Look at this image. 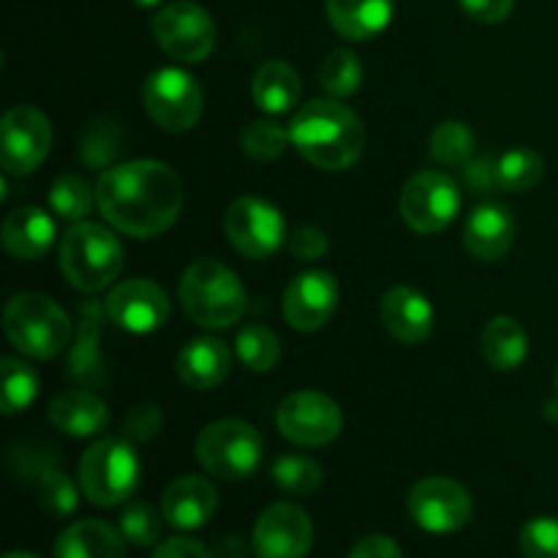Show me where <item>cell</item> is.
Listing matches in <instances>:
<instances>
[{
	"label": "cell",
	"mask_w": 558,
	"mask_h": 558,
	"mask_svg": "<svg viewBox=\"0 0 558 558\" xmlns=\"http://www.w3.org/2000/svg\"><path fill=\"white\" fill-rule=\"evenodd\" d=\"M183 180L172 167L150 158L104 169L96 183V207L104 221L136 240L167 232L183 213Z\"/></svg>",
	"instance_id": "obj_1"
},
{
	"label": "cell",
	"mask_w": 558,
	"mask_h": 558,
	"mask_svg": "<svg viewBox=\"0 0 558 558\" xmlns=\"http://www.w3.org/2000/svg\"><path fill=\"white\" fill-rule=\"evenodd\" d=\"M289 140L300 156L325 172L354 167L365 150L363 120L338 98H314L303 104L289 123Z\"/></svg>",
	"instance_id": "obj_2"
},
{
	"label": "cell",
	"mask_w": 558,
	"mask_h": 558,
	"mask_svg": "<svg viewBox=\"0 0 558 558\" xmlns=\"http://www.w3.org/2000/svg\"><path fill=\"white\" fill-rule=\"evenodd\" d=\"M180 305L194 325L229 330L245 314V289L223 262L196 259L180 278Z\"/></svg>",
	"instance_id": "obj_3"
},
{
	"label": "cell",
	"mask_w": 558,
	"mask_h": 558,
	"mask_svg": "<svg viewBox=\"0 0 558 558\" xmlns=\"http://www.w3.org/2000/svg\"><path fill=\"white\" fill-rule=\"evenodd\" d=\"M60 272L74 289L85 294H96L109 289L123 270V245L114 238L112 229L93 221L71 223L60 238L58 251Z\"/></svg>",
	"instance_id": "obj_4"
},
{
	"label": "cell",
	"mask_w": 558,
	"mask_h": 558,
	"mask_svg": "<svg viewBox=\"0 0 558 558\" xmlns=\"http://www.w3.org/2000/svg\"><path fill=\"white\" fill-rule=\"evenodd\" d=\"M3 332L31 360H54L71 347V319L52 298L22 292L5 303Z\"/></svg>",
	"instance_id": "obj_5"
},
{
	"label": "cell",
	"mask_w": 558,
	"mask_h": 558,
	"mask_svg": "<svg viewBox=\"0 0 558 558\" xmlns=\"http://www.w3.org/2000/svg\"><path fill=\"white\" fill-rule=\"evenodd\" d=\"M140 485V458L118 436H104L80 458V488L96 507H118Z\"/></svg>",
	"instance_id": "obj_6"
},
{
	"label": "cell",
	"mask_w": 558,
	"mask_h": 558,
	"mask_svg": "<svg viewBox=\"0 0 558 558\" xmlns=\"http://www.w3.org/2000/svg\"><path fill=\"white\" fill-rule=\"evenodd\" d=\"M196 461L218 480H245L259 469L265 441L245 420H216L196 436Z\"/></svg>",
	"instance_id": "obj_7"
},
{
	"label": "cell",
	"mask_w": 558,
	"mask_h": 558,
	"mask_svg": "<svg viewBox=\"0 0 558 558\" xmlns=\"http://www.w3.org/2000/svg\"><path fill=\"white\" fill-rule=\"evenodd\" d=\"M142 104L153 123H158L169 134H183L199 123L205 93H202L199 80L189 71L158 69L145 80Z\"/></svg>",
	"instance_id": "obj_8"
},
{
	"label": "cell",
	"mask_w": 558,
	"mask_h": 558,
	"mask_svg": "<svg viewBox=\"0 0 558 558\" xmlns=\"http://www.w3.org/2000/svg\"><path fill=\"white\" fill-rule=\"evenodd\" d=\"M150 27L158 47L180 63H202L216 49V22L194 0L163 5Z\"/></svg>",
	"instance_id": "obj_9"
},
{
	"label": "cell",
	"mask_w": 558,
	"mask_h": 558,
	"mask_svg": "<svg viewBox=\"0 0 558 558\" xmlns=\"http://www.w3.org/2000/svg\"><path fill=\"white\" fill-rule=\"evenodd\" d=\"M461 210L458 183L445 172L425 169L407 180L401 191V216L417 234L445 232Z\"/></svg>",
	"instance_id": "obj_10"
},
{
	"label": "cell",
	"mask_w": 558,
	"mask_h": 558,
	"mask_svg": "<svg viewBox=\"0 0 558 558\" xmlns=\"http://www.w3.org/2000/svg\"><path fill=\"white\" fill-rule=\"evenodd\" d=\"M278 434L298 447H325L338 439L343 428L341 407L330 396L300 390L283 398L276 414Z\"/></svg>",
	"instance_id": "obj_11"
},
{
	"label": "cell",
	"mask_w": 558,
	"mask_h": 558,
	"mask_svg": "<svg viewBox=\"0 0 558 558\" xmlns=\"http://www.w3.org/2000/svg\"><path fill=\"white\" fill-rule=\"evenodd\" d=\"M52 147V125L41 109L31 104L11 107L0 123V163L5 174H31L41 167Z\"/></svg>",
	"instance_id": "obj_12"
},
{
	"label": "cell",
	"mask_w": 558,
	"mask_h": 558,
	"mask_svg": "<svg viewBox=\"0 0 558 558\" xmlns=\"http://www.w3.org/2000/svg\"><path fill=\"white\" fill-rule=\"evenodd\" d=\"M409 518L428 534L461 532L472 521V494L458 480L425 477L409 490Z\"/></svg>",
	"instance_id": "obj_13"
},
{
	"label": "cell",
	"mask_w": 558,
	"mask_h": 558,
	"mask_svg": "<svg viewBox=\"0 0 558 558\" xmlns=\"http://www.w3.org/2000/svg\"><path fill=\"white\" fill-rule=\"evenodd\" d=\"M223 229L234 248L248 259H267L283 245L287 221L281 210L259 196H240L223 216Z\"/></svg>",
	"instance_id": "obj_14"
},
{
	"label": "cell",
	"mask_w": 558,
	"mask_h": 558,
	"mask_svg": "<svg viewBox=\"0 0 558 558\" xmlns=\"http://www.w3.org/2000/svg\"><path fill=\"white\" fill-rule=\"evenodd\" d=\"M314 545V523L298 505L267 507L254 523L251 548L259 558H305Z\"/></svg>",
	"instance_id": "obj_15"
},
{
	"label": "cell",
	"mask_w": 558,
	"mask_h": 558,
	"mask_svg": "<svg viewBox=\"0 0 558 558\" xmlns=\"http://www.w3.org/2000/svg\"><path fill=\"white\" fill-rule=\"evenodd\" d=\"M104 311L120 330L131 332V336H147L167 325L172 303L156 281L129 278L109 292Z\"/></svg>",
	"instance_id": "obj_16"
},
{
	"label": "cell",
	"mask_w": 558,
	"mask_h": 558,
	"mask_svg": "<svg viewBox=\"0 0 558 558\" xmlns=\"http://www.w3.org/2000/svg\"><path fill=\"white\" fill-rule=\"evenodd\" d=\"M283 316L300 332H316L338 308V283L327 270L298 272L283 292Z\"/></svg>",
	"instance_id": "obj_17"
},
{
	"label": "cell",
	"mask_w": 558,
	"mask_h": 558,
	"mask_svg": "<svg viewBox=\"0 0 558 558\" xmlns=\"http://www.w3.org/2000/svg\"><path fill=\"white\" fill-rule=\"evenodd\" d=\"M379 316L385 330L401 343H423L434 332V305L412 287H392L381 294Z\"/></svg>",
	"instance_id": "obj_18"
},
{
	"label": "cell",
	"mask_w": 558,
	"mask_h": 558,
	"mask_svg": "<svg viewBox=\"0 0 558 558\" xmlns=\"http://www.w3.org/2000/svg\"><path fill=\"white\" fill-rule=\"evenodd\" d=\"M218 510V494L213 488L210 480L196 477H180L163 490L161 499V515L169 526L180 529V532H194V529L207 526Z\"/></svg>",
	"instance_id": "obj_19"
},
{
	"label": "cell",
	"mask_w": 558,
	"mask_h": 558,
	"mask_svg": "<svg viewBox=\"0 0 558 558\" xmlns=\"http://www.w3.org/2000/svg\"><path fill=\"white\" fill-rule=\"evenodd\" d=\"M515 216L507 205H477L463 227V245L480 262H496L515 240Z\"/></svg>",
	"instance_id": "obj_20"
},
{
	"label": "cell",
	"mask_w": 558,
	"mask_h": 558,
	"mask_svg": "<svg viewBox=\"0 0 558 558\" xmlns=\"http://www.w3.org/2000/svg\"><path fill=\"white\" fill-rule=\"evenodd\" d=\"M174 371L191 390H213L227 381L232 371V352L218 338H194L180 349Z\"/></svg>",
	"instance_id": "obj_21"
},
{
	"label": "cell",
	"mask_w": 558,
	"mask_h": 558,
	"mask_svg": "<svg viewBox=\"0 0 558 558\" xmlns=\"http://www.w3.org/2000/svg\"><path fill=\"white\" fill-rule=\"evenodd\" d=\"M49 423L65 436L87 439L107 428L109 409L96 392L90 390H65L49 401Z\"/></svg>",
	"instance_id": "obj_22"
},
{
	"label": "cell",
	"mask_w": 558,
	"mask_h": 558,
	"mask_svg": "<svg viewBox=\"0 0 558 558\" xmlns=\"http://www.w3.org/2000/svg\"><path fill=\"white\" fill-rule=\"evenodd\" d=\"M54 243V221L41 207H20L3 221V248L20 262L41 259Z\"/></svg>",
	"instance_id": "obj_23"
},
{
	"label": "cell",
	"mask_w": 558,
	"mask_h": 558,
	"mask_svg": "<svg viewBox=\"0 0 558 558\" xmlns=\"http://www.w3.org/2000/svg\"><path fill=\"white\" fill-rule=\"evenodd\" d=\"M327 20L349 41L374 38L390 25L396 0H327Z\"/></svg>",
	"instance_id": "obj_24"
},
{
	"label": "cell",
	"mask_w": 558,
	"mask_h": 558,
	"mask_svg": "<svg viewBox=\"0 0 558 558\" xmlns=\"http://www.w3.org/2000/svg\"><path fill=\"white\" fill-rule=\"evenodd\" d=\"M123 532L104 521H80L54 543V558H125Z\"/></svg>",
	"instance_id": "obj_25"
},
{
	"label": "cell",
	"mask_w": 558,
	"mask_h": 558,
	"mask_svg": "<svg viewBox=\"0 0 558 558\" xmlns=\"http://www.w3.org/2000/svg\"><path fill=\"white\" fill-rule=\"evenodd\" d=\"M300 93H303V85H300L298 71L283 60L262 63L256 69L254 82H251L254 104L267 114H283L294 109V104L300 101Z\"/></svg>",
	"instance_id": "obj_26"
},
{
	"label": "cell",
	"mask_w": 558,
	"mask_h": 558,
	"mask_svg": "<svg viewBox=\"0 0 558 558\" xmlns=\"http://www.w3.org/2000/svg\"><path fill=\"white\" fill-rule=\"evenodd\" d=\"M480 352L494 371H515L529 357V336L512 316H494L480 336Z\"/></svg>",
	"instance_id": "obj_27"
},
{
	"label": "cell",
	"mask_w": 558,
	"mask_h": 558,
	"mask_svg": "<svg viewBox=\"0 0 558 558\" xmlns=\"http://www.w3.org/2000/svg\"><path fill=\"white\" fill-rule=\"evenodd\" d=\"M107 314V311H104ZM101 308L96 303L82 305V325L80 332H76V343L71 349V376L82 385H101L107 379V371H104L101 357H98L96 338L98 330H101L104 322Z\"/></svg>",
	"instance_id": "obj_28"
},
{
	"label": "cell",
	"mask_w": 558,
	"mask_h": 558,
	"mask_svg": "<svg viewBox=\"0 0 558 558\" xmlns=\"http://www.w3.org/2000/svg\"><path fill=\"white\" fill-rule=\"evenodd\" d=\"M545 158L532 147H512L496 158V185L510 194H523L543 183Z\"/></svg>",
	"instance_id": "obj_29"
},
{
	"label": "cell",
	"mask_w": 558,
	"mask_h": 558,
	"mask_svg": "<svg viewBox=\"0 0 558 558\" xmlns=\"http://www.w3.org/2000/svg\"><path fill=\"white\" fill-rule=\"evenodd\" d=\"M234 354H238L240 363L248 371L267 374L281 360V341H278V336L267 325L251 322V325L240 327L238 338H234Z\"/></svg>",
	"instance_id": "obj_30"
},
{
	"label": "cell",
	"mask_w": 558,
	"mask_h": 558,
	"mask_svg": "<svg viewBox=\"0 0 558 558\" xmlns=\"http://www.w3.org/2000/svg\"><path fill=\"white\" fill-rule=\"evenodd\" d=\"M0 374H3V387H0V407L5 417L22 414L38 396V374L33 365L22 363L16 357L0 360Z\"/></svg>",
	"instance_id": "obj_31"
},
{
	"label": "cell",
	"mask_w": 558,
	"mask_h": 558,
	"mask_svg": "<svg viewBox=\"0 0 558 558\" xmlns=\"http://www.w3.org/2000/svg\"><path fill=\"white\" fill-rule=\"evenodd\" d=\"M93 202H96V189L76 172L60 174V178L49 185V207H52V213H58V218H63V221H85Z\"/></svg>",
	"instance_id": "obj_32"
},
{
	"label": "cell",
	"mask_w": 558,
	"mask_h": 558,
	"mask_svg": "<svg viewBox=\"0 0 558 558\" xmlns=\"http://www.w3.org/2000/svg\"><path fill=\"white\" fill-rule=\"evenodd\" d=\"M474 153V134L463 120H445L430 131L428 156L445 167H463Z\"/></svg>",
	"instance_id": "obj_33"
},
{
	"label": "cell",
	"mask_w": 558,
	"mask_h": 558,
	"mask_svg": "<svg viewBox=\"0 0 558 558\" xmlns=\"http://www.w3.org/2000/svg\"><path fill=\"white\" fill-rule=\"evenodd\" d=\"M363 82V65L352 49H332L319 69V85L330 93L332 98H347L357 93Z\"/></svg>",
	"instance_id": "obj_34"
},
{
	"label": "cell",
	"mask_w": 558,
	"mask_h": 558,
	"mask_svg": "<svg viewBox=\"0 0 558 558\" xmlns=\"http://www.w3.org/2000/svg\"><path fill=\"white\" fill-rule=\"evenodd\" d=\"M272 483L289 496H311L322 488V466L314 458L281 456L272 463Z\"/></svg>",
	"instance_id": "obj_35"
},
{
	"label": "cell",
	"mask_w": 558,
	"mask_h": 558,
	"mask_svg": "<svg viewBox=\"0 0 558 558\" xmlns=\"http://www.w3.org/2000/svg\"><path fill=\"white\" fill-rule=\"evenodd\" d=\"M289 142H292L289 140V129H283L276 120H254L240 134V147H243L245 156L262 163L281 158Z\"/></svg>",
	"instance_id": "obj_36"
},
{
	"label": "cell",
	"mask_w": 558,
	"mask_h": 558,
	"mask_svg": "<svg viewBox=\"0 0 558 558\" xmlns=\"http://www.w3.org/2000/svg\"><path fill=\"white\" fill-rule=\"evenodd\" d=\"M36 496L41 510H47L52 518H69L80 505L76 485L54 466L44 469L36 477Z\"/></svg>",
	"instance_id": "obj_37"
},
{
	"label": "cell",
	"mask_w": 558,
	"mask_h": 558,
	"mask_svg": "<svg viewBox=\"0 0 558 558\" xmlns=\"http://www.w3.org/2000/svg\"><path fill=\"white\" fill-rule=\"evenodd\" d=\"M120 153V129L112 120H98L82 134L80 158L93 169H104Z\"/></svg>",
	"instance_id": "obj_38"
},
{
	"label": "cell",
	"mask_w": 558,
	"mask_h": 558,
	"mask_svg": "<svg viewBox=\"0 0 558 558\" xmlns=\"http://www.w3.org/2000/svg\"><path fill=\"white\" fill-rule=\"evenodd\" d=\"M120 532L129 543L140 548H150L161 537V515L147 501H131L120 512Z\"/></svg>",
	"instance_id": "obj_39"
},
{
	"label": "cell",
	"mask_w": 558,
	"mask_h": 558,
	"mask_svg": "<svg viewBox=\"0 0 558 558\" xmlns=\"http://www.w3.org/2000/svg\"><path fill=\"white\" fill-rule=\"evenodd\" d=\"M523 558H558V518H534L521 529Z\"/></svg>",
	"instance_id": "obj_40"
},
{
	"label": "cell",
	"mask_w": 558,
	"mask_h": 558,
	"mask_svg": "<svg viewBox=\"0 0 558 558\" xmlns=\"http://www.w3.org/2000/svg\"><path fill=\"white\" fill-rule=\"evenodd\" d=\"M163 428V412L156 403H140L125 414V439L131 441H150L156 439L158 430Z\"/></svg>",
	"instance_id": "obj_41"
},
{
	"label": "cell",
	"mask_w": 558,
	"mask_h": 558,
	"mask_svg": "<svg viewBox=\"0 0 558 558\" xmlns=\"http://www.w3.org/2000/svg\"><path fill=\"white\" fill-rule=\"evenodd\" d=\"M287 248L294 259L300 262H316L327 254L330 248V240H327V232L319 227H300L298 232L289 234Z\"/></svg>",
	"instance_id": "obj_42"
},
{
	"label": "cell",
	"mask_w": 558,
	"mask_h": 558,
	"mask_svg": "<svg viewBox=\"0 0 558 558\" xmlns=\"http://www.w3.org/2000/svg\"><path fill=\"white\" fill-rule=\"evenodd\" d=\"M461 9L472 16L474 22H483V25H496V22H505L512 14V5L515 0H458Z\"/></svg>",
	"instance_id": "obj_43"
},
{
	"label": "cell",
	"mask_w": 558,
	"mask_h": 558,
	"mask_svg": "<svg viewBox=\"0 0 558 558\" xmlns=\"http://www.w3.org/2000/svg\"><path fill=\"white\" fill-rule=\"evenodd\" d=\"M153 558H216L207 550V545H202L199 539L191 537H172L163 539L156 550H153Z\"/></svg>",
	"instance_id": "obj_44"
},
{
	"label": "cell",
	"mask_w": 558,
	"mask_h": 558,
	"mask_svg": "<svg viewBox=\"0 0 558 558\" xmlns=\"http://www.w3.org/2000/svg\"><path fill=\"white\" fill-rule=\"evenodd\" d=\"M347 558H403V554L396 539L385 537V534H371V537L360 539Z\"/></svg>",
	"instance_id": "obj_45"
},
{
	"label": "cell",
	"mask_w": 558,
	"mask_h": 558,
	"mask_svg": "<svg viewBox=\"0 0 558 558\" xmlns=\"http://www.w3.org/2000/svg\"><path fill=\"white\" fill-rule=\"evenodd\" d=\"M463 174H466V185L472 191H483V194H488V191L499 189L496 185V161H490L488 156L483 158H474V161L463 163Z\"/></svg>",
	"instance_id": "obj_46"
},
{
	"label": "cell",
	"mask_w": 558,
	"mask_h": 558,
	"mask_svg": "<svg viewBox=\"0 0 558 558\" xmlns=\"http://www.w3.org/2000/svg\"><path fill=\"white\" fill-rule=\"evenodd\" d=\"M218 556H223V558H243V543H240L238 537H227L221 543V548H218Z\"/></svg>",
	"instance_id": "obj_47"
},
{
	"label": "cell",
	"mask_w": 558,
	"mask_h": 558,
	"mask_svg": "<svg viewBox=\"0 0 558 558\" xmlns=\"http://www.w3.org/2000/svg\"><path fill=\"white\" fill-rule=\"evenodd\" d=\"M3 558H38V556H33V554H25V550H11V554H5Z\"/></svg>",
	"instance_id": "obj_48"
},
{
	"label": "cell",
	"mask_w": 558,
	"mask_h": 558,
	"mask_svg": "<svg viewBox=\"0 0 558 558\" xmlns=\"http://www.w3.org/2000/svg\"><path fill=\"white\" fill-rule=\"evenodd\" d=\"M136 5H142V9H153V5H158L161 0H134Z\"/></svg>",
	"instance_id": "obj_49"
},
{
	"label": "cell",
	"mask_w": 558,
	"mask_h": 558,
	"mask_svg": "<svg viewBox=\"0 0 558 558\" xmlns=\"http://www.w3.org/2000/svg\"><path fill=\"white\" fill-rule=\"evenodd\" d=\"M556 392H558V371H556Z\"/></svg>",
	"instance_id": "obj_50"
}]
</instances>
